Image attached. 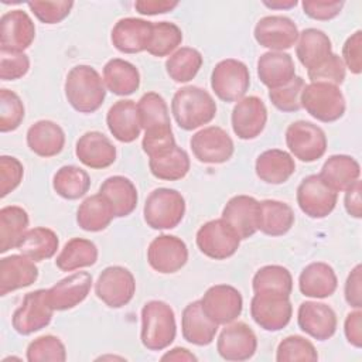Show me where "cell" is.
Wrapping results in <instances>:
<instances>
[{
    "label": "cell",
    "instance_id": "ba28073f",
    "mask_svg": "<svg viewBox=\"0 0 362 362\" xmlns=\"http://www.w3.org/2000/svg\"><path fill=\"white\" fill-rule=\"evenodd\" d=\"M54 311L48 300V290L40 288L30 291L13 313V328L21 335L34 334L51 322Z\"/></svg>",
    "mask_w": 362,
    "mask_h": 362
},
{
    "label": "cell",
    "instance_id": "f1b7e54d",
    "mask_svg": "<svg viewBox=\"0 0 362 362\" xmlns=\"http://www.w3.org/2000/svg\"><path fill=\"white\" fill-rule=\"evenodd\" d=\"M257 76L269 89L280 88L296 76L294 61L283 51H269L257 59Z\"/></svg>",
    "mask_w": 362,
    "mask_h": 362
},
{
    "label": "cell",
    "instance_id": "db71d44e",
    "mask_svg": "<svg viewBox=\"0 0 362 362\" xmlns=\"http://www.w3.org/2000/svg\"><path fill=\"white\" fill-rule=\"evenodd\" d=\"M24 175V167L18 158L13 156L0 157V197L4 198L7 194L14 191Z\"/></svg>",
    "mask_w": 362,
    "mask_h": 362
},
{
    "label": "cell",
    "instance_id": "1f68e13d",
    "mask_svg": "<svg viewBox=\"0 0 362 362\" xmlns=\"http://www.w3.org/2000/svg\"><path fill=\"white\" fill-rule=\"evenodd\" d=\"M296 55L301 65L310 71L332 55L331 40L318 28H305L298 34Z\"/></svg>",
    "mask_w": 362,
    "mask_h": 362
},
{
    "label": "cell",
    "instance_id": "681fc988",
    "mask_svg": "<svg viewBox=\"0 0 362 362\" xmlns=\"http://www.w3.org/2000/svg\"><path fill=\"white\" fill-rule=\"evenodd\" d=\"M24 105L17 93L8 89H0V132L16 130L24 119Z\"/></svg>",
    "mask_w": 362,
    "mask_h": 362
},
{
    "label": "cell",
    "instance_id": "8992f818",
    "mask_svg": "<svg viewBox=\"0 0 362 362\" xmlns=\"http://www.w3.org/2000/svg\"><path fill=\"white\" fill-rule=\"evenodd\" d=\"M250 86V74L246 64L228 58L219 61L212 69L211 88L215 95L229 103L240 100Z\"/></svg>",
    "mask_w": 362,
    "mask_h": 362
},
{
    "label": "cell",
    "instance_id": "836d02e7",
    "mask_svg": "<svg viewBox=\"0 0 362 362\" xmlns=\"http://www.w3.org/2000/svg\"><path fill=\"white\" fill-rule=\"evenodd\" d=\"M318 175L334 191H346L359 180L361 167L351 156L334 154L325 160Z\"/></svg>",
    "mask_w": 362,
    "mask_h": 362
},
{
    "label": "cell",
    "instance_id": "be15d7a7",
    "mask_svg": "<svg viewBox=\"0 0 362 362\" xmlns=\"http://www.w3.org/2000/svg\"><path fill=\"white\" fill-rule=\"evenodd\" d=\"M161 361H177V362H182V361H197V356L189 352L187 348H181V346H177V348H173L170 349L168 352H165L163 356H161Z\"/></svg>",
    "mask_w": 362,
    "mask_h": 362
},
{
    "label": "cell",
    "instance_id": "f5cc1de1",
    "mask_svg": "<svg viewBox=\"0 0 362 362\" xmlns=\"http://www.w3.org/2000/svg\"><path fill=\"white\" fill-rule=\"evenodd\" d=\"M311 82H327L339 86L345 79V65L339 55L334 54L318 66L307 71Z\"/></svg>",
    "mask_w": 362,
    "mask_h": 362
},
{
    "label": "cell",
    "instance_id": "f907efd6",
    "mask_svg": "<svg viewBox=\"0 0 362 362\" xmlns=\"http://www.w3.org/2000/svg\"><path fill=\"white\" fill-rule=\"evenodd\" d=\"M304 86V79L301 76H294L288 83L270 89L269 99L272 100L273 106L281 112H297L301 109L300 98Z\"/></svg>",
    "mask_w": 362,
    "mask_h": 362
},
{
    "label": "cell",
    "instance_id": "cb8c5ba5",
    "mask_svg": "<svg viewBox=\"0 0 362 362\" xmlns=\"http://www.w3.org/2000/svg\"><path fill=\"white\" fill-rule=\"evenodd\" d=\"M78 160L93 170H102L116 161V147L100 132H86L82 134L75 146Z\"/></svg>",
    "mask_w": 362,
    "mask_h": 362
},
{
    "label": "cell",
    "instance_id": "8d00e7d4",
    "mask_svg": "<svg viewBox=\"0 0 362 362\" xmlns=\"http://www.w3.org/2000/svg\"><path fill=\"white\" fill-rule=\"evenodd\" d=\"M189 165L188 153L177 144L148 157L151 174L164 181H177L184 178L189 171Z\"/></svg>",
    "mask_w": 362,
    "mask_h": 362
},
{
    "label": "cell",
    "instance_id": "6da1fadb",
    "mask_svg": "<svg viewBox=\"0 0 362 362\" xmlns=\"http://www.w3.org/2000/svg\"><path fill=\"white\" fill-rule=\"evenodd\" d=\"M64 90L68 103L79 113L96 112L106 98L105 82L90 65L71 68L65 78Z\"/></svg>",
    "mask_w": 362,
    "mask_h": 362
},
{
    "label": "cell",
    "instance_id": "d590c367",
    "mask_svg": "<svg viewBox=\"0 0 362 362\" xmlns=\"http://www.w3.org/2000/svg\"><path fill=\"white\" fill-rule=\"evenodd\" d=\"M294 223V212L286 202L264 199L259 202L257 230L269 236H281L287 233Z\"/></svg>",
    "mask_w": 362,
    "mask_h": 362
},
{
    "label": "cell",
    "instance_id": "5bb4252c",
    "mask_svg": "<svg viewBox=\"0 0 362 362\" xmlns=\"http://www.w3.org/2000/svg\"><path fill=\"white\" fill-rule=\"evenodd\" d=\"M189 146L195 158L205 164L226 163L235 151L233 140L218 126H208L197 132L191 137Z\"/></svg>",
    "mask_w": 362,
    "mask_h": 362
},
{
    "label": "cell",
    "instance_id": "2e32d148",
    "mask_svg": "<svg viewBox=\"0 0 362 362\" xmlns=\"http://www.w3.org/2000/svg\"><path fill=\"white\" fill-rule=\"evenodd\" d=\"M256 349V334L242 321L226 324L216 341V351L225 361H247L255 355Z\"/></svg>",
    "mask_w": 362,
    "mask_h": 362
},
{
    "label": "cell",
    "instance_id": "5b68a950",
    "mask_svg": "<svg viewBox=\"0 0 362 362\" xmlns=\"http://www.w3.org/2000/svg\"><path fill=\"white\" fill-rule=\"evenodd\" d=\"M143 215L151 229H173L185 215V199L177 189L156 188L146 199Z\"/></svg>",
    "mask_w": 362,
    "mask_h": 362
},
{
    "label": "cell",
    "instance_id": "ab89813d",
    "mask_svg": "<svg viewBox=\"0 0 362 362\" xmlns=\"http://www.w3.org/2000/svg\"><path fill=\"white\" fill-rule=\"evenodd\" d=\"M98 260L96 245L83 238H72L61 249L55 264L62 272H72L81 267L93 266Z\"/></svg>",
    "mask_w": 362,
    "mask_h": 362
},
{
    "label": "cell",
    "instance_id": "603a6c76",
    "mask_svg": "<svg viewBox=\"0 0 362 362\" xmlns=\"http://www.w3.org/2000/svg\"><path fill=\"white\" fill-rule=\"evenodd\" d=\"M92 276L88 272H76L48 288V300L55 311H65L81 304L89 294Z\"/></svg>",
    "mask_w": 362,
    "mask_h": 362
},
{
    "label": "cell",
    "instance_id": "816d5d0a",
    "mask_svg": "<svg viewBox=\"0 0 362 362\" xmlns=\"http://www.w3.org/2000/svg\"><path fill=\"white\" fill-rule=\"evenodd\" d=\"M27 6L33 11V14L44 24H57L66 18L74 7V1H28Z\"/></svg>",
    "mask_w": 362,
    "mask_h": 362
},
{
    "label": "cell",
    "instance_id": "6f0895ef",
    "mask_svg": "<svg viewBox=\"0 0 362 362\" xmlns=\"http://www.w3.org/2000/svg\"><path fill=\"white\" fill-rule=\"evenodd\" d=\"M303 11L305 16L314 20L320 21H327L334 17H337L342 7L344 1H320V0H304L301 3Z\"/></svg>",
    "mask_w": 362,
    "mask_h": 362
},
{
    "label": "cell",
    "instance_id": "d4e9b609",
    "mask_svg": "<svg viewBox=\"0 0 362 362\" xmlns=\"http://www.w3.org/2000/svg\"><path fill=\"white\" fill-rule=\"evenodd\" d=\"M38 279L34 260L21 255H10L0 260V296L31 286Z\"/></svg>",
    "mask_w": 362,
    "mask_h": 362
},
{
    "label": "cell",
    "instance_id": "7c38bea8",
    "mask_svg": "<svg viewBox=\"0 0 362 362\" xmlns=\"http://www.w3.org/2000/svg\"><path fill=\"white\" fill-rule=\"evenodd\" d=\"M338 194L328 187L318 174L305 177L297 188V204L310 218L321 219L328 216L337 205Z\"/></svg>",
    "mask_w": 362,
    "mask_h": 362
},
{
    "label": "cell",
    "instance_id": "60d3db41",
    "mask_svg": "<svg viewBox=\"0 0 362 362\" xmlns=\"http://www.w3.org/2000/svg\"><path fill=\"white\" fill-rule=\"evenodd\" d=\"M137 113L140 127L144 132H156L171 127L168 106L157 92L144 93L137 102Z\"/></svg>",
    "mask_w": 362,
    "mask_h": 362
},
{
    "label": "cell",
    "instance_id": "f546056e",
    "mask_svg": "<svg viewBox=\"0 0 362 362\" xmlns=\"http://www.w3.org/2000/svg\"><path fill=\"white\" fill-rule=\"evenodd\" d=\"M65 144V133L52 120H38L27 130V146L40 157L59 154Z\"/></svg>",
    "mask_w": 362,
    "mask_h": 362
},
{
    "label": "cell",
    "instance_id": "484cf974",
    "mask_svg": "<svg viewBox=\"0 0 362 362\" xmlns=\"http://www.w3.org/2000/svg\"><path fill=\"white\" fill-rule=\"evenodd\" d=\"M216 331L218 324L204 313L199 300L185 305L181 315V332L187 342L206 346L214 341Z\"/></svg>",
    "mask_w": 362,
    "mask_h": 362
},
{
    "label": "cell",
    "instance_id": "680465c9",
    "mask_svg": "<svg viewBox=\"0 0 362 362\" xmlns=\"http://www.w3.org/2000/svg\"><path fill=\"white\" fill-rule=\"evenodd\" d=\"M345 300L354 308L362 307V266L356 264L345 281Z\"/></svg>",
    "mask_w": 362,
    "mask_h": 362
},
{
    "label": "cell",
    "instance_id": "ee69618b",
    "mask_svg": "<svg viewBox=\"0 0 362 362\" xmlns=\"http://www.w3.org/2000/svg\"><path fill=\"white\" fill-rule=\"evenodd\" d=\"M90 187L89 174L76 165L61 167L52 178L54 191L65 199H78L83 197Z\"/></svg>",
    "mask_w": 362,
    "mask_h": 362
},
{
    "label": "cell",
    "instance_id": "9f6ffc18",
    "mask_svg": "<svg viewBox=\"0 0 362 362\" xmlns=\"http://www.w3.org/2000/svg\"><path fill=\"white\" fill-rule=\"evenodd\" d=\"M362 31H355L351 37L346 38L342 47V62L352 74L359 75L362 71Z\"/></svg>",
    "mask_w": 362,
    "mask_h": 362
},
{
    "label": "cell",
    "instance_id": "f35d334b",
    "mask_svg": "<svg viewBox=\"0 0 362 362\" xmlns=\"http://www.w3.org/2000/svg\"><path fill=\"white\" fill-rule=\"evenodd\" d=\"M115 214L102 194H95L82 201L76 211V222L86 232H100L106 229Z\"/></svg>",
    "mask_w": 362,
    "mask_h": 362
},
{
    "label": "cell",
    "instance_id": "3957f363",
    "mask_svg": "<svg viewBox=\"0 0 362 362\" xmlns=\"http://www.w3.org/2000/svg\"><path fill=\"white\" fill-rule=\"evenodd\" d=\"M177 334L174 310L161 300L147 301L141 308L140 339L150 351H163L173 344Z\"/></svg>",
    "mask_w": 362,
    "mask_h": 362
},
{
    "label": "cell",
    "instance_id": "8fae6325",
    "mask_svg": "<svg viewBox=\"0 0 362 362\" xmlns=\"http://www.w3.org/2000/svg\"><path fill=\"white\" fill-rule=\"evenodd\" d=\"M253 321L266 331H280L291 320L293 305L288 296L255 293L250 300Z\"/></svg>",
    "mask_w": 362,
    "mask_h": 362
},
{
    "label": "cell",
    "instance_id": "bcb514c9",
    "mask_svg": "<svg viewBox=\"0 0 362 362\" xmlns=\"http://www.w3.org/2000/svg\"><path fill=\"white\" fill-rule=\"evenodd\" d=\"M182 42L181 28L170 21L153 23V33L147 52L154 57H167Z\"/></svg>",
    "mask_w": 362,
    "mask_h": 362
},
{
    "label": "cell",
    "instance_id": "4fadbf2b",
    "mask_svg": "<svg viewBox=\"0 0 362 362\" xmlns=\"http://www.w3.org/2000/svg\"><path fill=\"white\" fill-rule=\"evenodd\" d=\"M199 301L204 313L218 325H226L235 321L243 308L240 291L229 284L209 287Z\"/></svg>",
    "mask_w": 362,
    "mask_h": 362
},
{
    "label": "cell",
    "instance_id": "94428289",
    "mask_svg": "<svg viewBox=\"0 0 362 362\" xmlns=\"http://www.w3.org/2000/svg\"><path fill=\"white\" fill-rule=\"evenodd\" d=\"M178 6V1L168 0H139L134 3V8L144 16L164 14L174 10Z\"/></svg>",
    "mask_w": 362,
    "mask_h": 362
},
{
    "label": "cell",
    "instance_id": "7bdbcfd3",
    "mask_svg": "<svg viewBox=\"0 0 362 362\" xmlns=\"http://www.w3.org/2000/svg\"><path fill=\"white\" fill-rule=\"evenodd\" d=\"M252 287L255 293H270L290 297L293 291V277L288 269L280 264H267L255 273Z\"/></svg>",
    "mask_w": 362,
    "mask_h": 362
},
{
    "label": "cell",
    "instance_id": "52a82bcc",
    "mask_svg": "<svg viewBox=\"0 0 362 362\" xmlns=\"http://www.w3.org/2000/svg\"><path fill=\"white\" fill-rule=\"evenodd\" d=\"M286 144L291 154L303 163H313L327 151L324 130L307 120L293 122L286 130Z\"/></svg>",
    "mask_w": 362,
    "mask_h": 362
},
{
    "label": "cell",
    "instance_id": "f6af8a7d",
    "mask_svg": "<svg viewBox=\"0 0 362 362\" xmlns=\"http://www.w3.org/2000/svg\"><path fill=\"white\" fill-rule=\"evenodd\" d=\"M202 55L198 49L191 47H181L173 52L165 61V71L168 76L178 83L189 82L195 78L202 66Z\"/></svg>",
    "mask_w": 362,
    "mask_h": 362
},
{
    "label": "cell",
    "instance_id": "74e56055",
    "mask_svg": "<svg viewBox=\"0 0 362 362\" xmlns=\"http://www.w3.org/2000/svg\"><path fill=\"white\" fill-rule=\"evenodd\" d=\"M59 239L52 229L37 226L28 229L23 235L17 245V250L34 262H41L51 259L57 253Z\"/></svg>",
    "mask_w": 362,
    "mask_h": 362
},
{
    "label": "cell",
    "instance_id": "91938a15",
    "mask_svg": "<svg viewBox=\"0 0 362 362\" xmlns=\"http://www.w3.org/2000/svg\"><path fill=\"white\" fill-rule=\"evenodd\" d=\"M344 332L351 345L355 348L362 346V313L359 308L355 311H351L344 324Z\"/></svg>",
    "mask_w": 362,
    "mask_h": 362
},
{
    "label": "cell",
    "instance_id": "ac0fdd59",
    "mask_svg": "<svg viewBox=\"0 0 362 362\" xmlns=\"http://www.w3.org/2000/svg\"><path fill=\"white\" fill-rule=\"evenodd\" d=\"M35 38V25L31 17L17 8L7 11L0 18V49L23 52Z\"/></svg>",
    "mask_w": 362,
    "mask_h": 362
},
{
    "label": "cell",
    "instance_id": "e575fe53",
    "mask_svg": "<svg viewBox=\"0 0 362 362\" xmlns=\"http://www.w3.org/2000/svg\"><path fill=\"white\" fill-rule=\"evenodd\" d=\"M105 86L117 96H129L140 86V72L129 61L112 58L103 66Z\"/></svg>",
    "mask_w": 362,
    "mask_h": 362
},
{
    "label": "cell",
    "instance_id": "83f0119b",
    "mask_svg": "<svg viewBox=\"0 0 362 362\" xmlns=\"http://www.w3.org/2000/svg\"><path fill=\"white\" fill-rule=\"evenodd\" d=\"M338 279L334 269L324 262L307 264L298 277V288L303 296L311 298H327L337 290Z\"/></svg>",
    "mask_w": 362,
    "mask_h": 362
},
{
    "label": "cell",
    "instance_id": "b9f144b4",
    "mask_svg": "<svg viewBox=\"0 0 362 362\" xmlns=\"http://www.w3.org/2000/svg\"><path fill=\"white\" fill-rule=\"evenodd\" d=\"M28 221V214L21 206L8 205L0 209V253L17 247L27 232Z\"/></svg>",
    "mask_w": 362,
    "mask_h": 362
},
{
    "label": "cell",
    "instance_id": "9a60e30c",
    "mask_svg": "<svg viewBox=\"0 0 362 362\" xmlns=\"http://www.w3.org/2000/svg\"><path fill=\"white\" fill-rule=\"evenodd\" d=\"M188 247L185 242L174 235H158L147 247V262L158 273H175L185 266Z\"/></svg>",
    "mask_w": 362,
    "mask_h": 362
},
{
    "label": "cell",
    "instance_id": "7402d4cb",
    "mask_svg": "<svg viewBox=\"0 0 362 362\" xmlns=\"http://www.w3.org/2000/svg\"><path fill=\"white\" fill-rule=\"evenodd\" d=\"M257 216L259 201L249 195L232 197L222 211V219L236 232L240 240L256 233Z\"/></svg>",
    "mask_w": 362,
    "mask_h": 362
},
{
    "label": "cell",
    "instance_id": "4316f807",
    "mask_svg": "<svg viewBox=\"0 0 362 362\" xmlns=\"http://www.w3.org/2000/svg\"><path fill=\"white\" fill-rule=\"evenodd\" d=\"M106 124L112 136L122 143H132L140 136V122L134 100L115 102L106 115Z\"/></svg>",
    "mask_w": 362,
    "mask_h": 362
},
{
    "label": "cell",
    "instance_id": "e7e4bbea",
    "mask_svg": "<svg viewBox=\"0 0 362 362\" xmlns=\"http://www.w3.org/2000/svg\"><path fill=\"white\" fill-rule=\"evenodd\" d=\"M263 4L266 7H270V8H290V7H294L297 4L296 0H290V1H263Z\"/></svg>",
    "mask_w": 362,
    "mask_h": 362
},
{
    "label": "cell",
    "instance_id": "c3c4849f",
    "mask_svg": "<svg viewBox=\"0 0 362 362\" xmlns=\"http://www.w3.org/2000/svg\"><path fill=\"white\" fill-rule=\"evenodd\" d=\"M318 354L313 342L301 335H288L279 345L276 351L277 362L293 361H317Z\"/></svg>",
    "mask_w": 362,
    "mask_h": 362
},
{
    "label": "cell",
    "instance_id": "d6a6232c",
    "mask_svg": "<svg viewBox=\"0 0 362 362\" xmlns=\"http://www.w3.org/2000/svg\"><path fill=\"white\" fill-rule=\"evenodd\" d=\"M256 175L267 184H283L296 171V163L291 154L280 148H270L259 154L255 164Z\"/></svg>",
    "mask_w": 362,
    "mask_h": 362
},
{
    "label": "cell",
    "instance_id": "30bf717a",
    "mask_svg": "<svg viewBox=\"0 0 362 362\" xmlns=\"http://www.w3.org/2000/svg\"><path fill=\"white\" fill-rule=\"evenodd\" d=\"M197 246L208 257L223 260L233 256L240 245L236 232L221 218L204 223L197 232Z\"/></svg>",
    "mask_w": 362,
    "mask_h": 362
},
{
    "label": "cell",
    "instance_id": "44dd1931",
    "mask_svg": "<svg viewBox=\"0 0 362 362\" xmlns=\"http://www.w3.org/2000/svg\"><path fill=\"white\" fill-rule=\"evenodd\" d=\"M151 33V21L136 17H126L120 18L113 25L110 40L117 51L124 54H137L147 49Z\"/></svg>",
    "mask_w": 362,
    "mask_h": 362
},
{
    "label": "cell",
    "instance_id": "11a10c76",
    "mask_svg": "<svg viewBox=\"0 0 362 362\" xmlns=\"http://www.w3.org/2000/svg\"><path fill=\"white\" fill-rule=\"evenodd\" d=\"M30 69V58L24 52H8L0 49V78L1 81H16L23 78Z\"/></svg>",
    "mask_w": 362,
    "mask_h": 362
},
{
    "label": "cell",
    "instance_id": "e0dca14e",
    "mask_svg": "<svg viewBox=\"0 0 362 362\" xmlns=\"http://www.w3.org/2000/svg\"><path fill=\"white\" fill-rule=\"evenodd\" d=\"M296 23L286 16H266L255 25V40L260 47L270 51H284L291 48L298 38Z\"/></svg>",
    "mask_w": 362,
    "mask_h": 362
},
{
    "label": "cell",
    "instance_id": "9c48e42d",
    "mask_svg": "<svg viewBox=\"0 0 362 362\" xmlns=\"http://www.w3.org/2000/svg\"><path fill=\"white\" fill-rule=\"evenodd\" d=\"M95 293L107 307L120 308L129 304L136 293L134 276L123 266H109L99 274Z\"/></svg>",
    "mask_w": 362,
    "mask_h": 362
},
{
    "label": "cell",
    "instance_id": "7dc6e473",
    "mask_svg": "<svg viewBox=\"0 0 362 362\" xmlns=\"http://www.w3.org/2000/svg\"><path fill=\"white\" fill-rule=\"evenodd\" d=\"M66 349L62 341L55 335H42L31 341L27 346L28 362H64Z\"/></svg>",
    "mask_w": 362,
    "mask_h": 362
},
{
    "label": "cell",
    "instance_id": "4dcf8cb0",
    "mask_svg": "<svg viewBox=\"0 0 362 362\" xmlns=\"http://www.w3.org/2000/svg\"><path fill=\"white\" fill-rule=\"evenodd\" d=\"M99 194L109 202L115 218L127 216L137 206V189L127 177L112 175L106 178L99 188Z\"/></svg>",
    "mask_w": 362,
    "mask_h": 362
},
{
    "label": "cell",
    "instance_id": "6125c7cd",
    "mask_svg": "<svg viewBox=\"0 0 362 362\" xmlns=\"http://www.w3.org/2000/svg\"><path fill=\"white\" fill-rule=\"evenodd\" d=\"M344 205L346 212L359 219L362 216V201H361V181L358 180L355 184H352L346 191H345V198H344Z\"/></svg>",
    "mask_w": 362,
    "mask_h": 362
},
{
    "label": "cell",
    "instance_id": "ffe728a7",
    "mask_svg": "<svg viewBox=\"0 0 362 362\" xmlns=\"http://www.w3.org/2000/svg\"><path fill=\"white\" fill-rule=\"evenodd\" d=\"M297 322L301 331L318 341L329 339L337 331L335 311L318 301H304L297 311Z\"/></svg>",
    "mask_w": 362,
    "mask_h": 362
},
{
    "label": "cell",
    "instance_id": "d6986e66",
    "mask_svg": "<svg viewBox=\"0 0 362 362\" xmlns=\"http://www.w3.org/2000/svg\"><path fill=\"white\" fill-rule=\"evenodd\" d=\"M233 133L242 140L256 139L267 122V109L257 96H246L238 100L230 116Z\"/></svg>",
    "mask_w": 362,
    "mask_h": 362
},
{
    "label": "cell",
    "instance_id": "7a4b0ae2",
    "mask_svg": "<svg viewBox=\"0 0 362 362\" xmlns=\"http://www.w3.org/2000/svg\"><path fill=\"white\" fill-rule=\"evenodd\" d=\"M171 112L181 129L195 130L212 122L216 115V102L208 90L188 85L174 93Z\"/></svg>",
    "mask_w": 362,
    "mask_h": 362
},
{
    "label": "cell",
    "instance_id": "277c9868",
    "mask_svg": "<svg viewBox=\"0 0 362 362\" xmlns=\"http://www.w3.org/2000/svg\"><path fill=\"white\" fill-rule=\"evenodd\" d=\"M301 107L314 119L331 123L345 113V98L339 86L327 82H310L301 92Z\"/></svg>",
    "mask_w": 362,
    "mask_h": 362
}]
</instances>
